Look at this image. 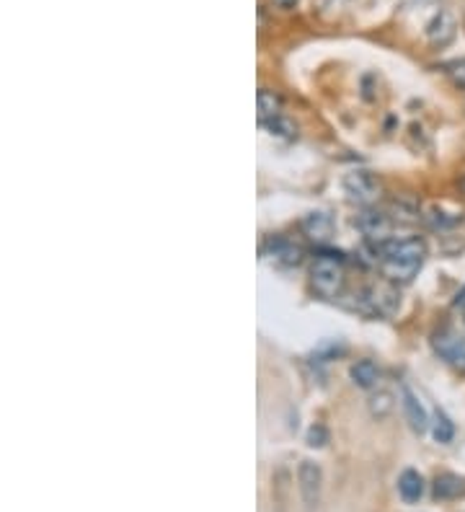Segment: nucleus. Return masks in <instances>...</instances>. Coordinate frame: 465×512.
<instances>
[{
  "label": "nucleus",
  "instance_id": "obj_1",
  "mask_svg": "<svg viewBox=\"0 0 465 512\" xmlns=\"http://www.w3.org/2000/svg\"><path fill=\"white\" fill-rule=\"evenodd\" d=\"M375 254H380L385 277L396 282H408V279L421 269L427 259V243L421 238H401V241H377Z\"/></svg>",
  "mask_w": 465,
  "mask_h": 512
},
{
  "label": "nucleus",
  "instance_id": "obj_2",
  "mask_svg": "<svg viewBox=\"0 0 465 512\" xmlns=\"http://www.w3.org/2000/svg\"><path fill=\"white\" fill-rule=\"evenodd\" d=\"M310 282H313L315 293L323 298H339L341 287H344V262L339 254H321L315 256L313 267H310Z\"/></svg>",
  "mask_w": 465,
  "mask_h": 512
},
{
  "label": "nucleus",
  "instance_id": "obj_3",
  "mask_svg": "<svg viewBox=\"0 0 465 512\" xmlns=\"http://www.w3.org/2000/svg\"><path fill=\"white\" fill-rule=\"evenodd\" d=\"M298 489H300L305 507H310V510L321 502L323 471L315 460H300V466H298Z\"/></svg>",
  "mask_w": 465,
  "mask_h": 512
},
{
  "label": "nucleus",
  "instance_id": "obj_4",
  "mask_svg": "<svg viewBox=\"0 0 465 512\" xmlns=\"http://www.w3.org/2000/svg\"><path fill=\"white\" fill-rule=\"evenodd\" d=\"M341 187H344V192L349 194V199H354V202L360 204L375 202L377 197H380V184H377L375 176L367 171L346 173L344 179H341Z\"/></svg>",
  "mask_w": 465,
  "mask_h": 512
},
{
  "label": "nucleus",
  "instance_id": "obj_5",
  "mask_svg": "<svg viewBox=\"0 0 465 512\" xmlns=\"http://www.w3.org/2000/svg\"><path fill=\"white\" fill-rule=\"evenodd\" d=\"M432 347H435V352L447 360L450 365L455 368L465 370V339L460 334H455L452 329H442V332H437L432 337Z\"/></svg>",
  "mask_w": 465,
  "mask_h": 512
},
{
  "label": "nucleus",
  "instance_id": "obj_6",
  "mask_svg": "<svg viewBox=\"0 0 465 512\" xmlns=\"http://www.w3.org/2000/svg\"><path fill=\"white\" fill-rule=\"evenodd\" d=\"M261 256L264 259H269L271 264H277V267H298L302 262V251L300 246H295L293 241H287V238H269V241L261 246Z\"/></svg>",
  "mask_w": 465,
  "mask_h": 512
},
{
  "label": "nucleus",
  "instance_id": "obj_7",
  "mask_svg": "<svg viewBox=\"0 0 465 512\" xmlns=\"http://www.w3.org/2000/svg\"><path fill=\"white\" fill-rule=\"evenodd\" d=\"M401 404H404V414H406V422L408 427L416 432V435H424L429 429V414L424 404L419 401V396L411 391V388H401Z\"/></svg>",
  "mask_w": 465,
  "mask_h": 512
},
{
  "label": "nucleus",
  "instance_id": "obj_8",
  "mask_svg": "<svg viewBox=\"0 0 465 512\" xmlns=\"http://www.w3.org/2000/svg\"><path fill=\"white\" fill-rule=\"evenodd\" d=\"M455 31H458V21L450 11H440V13L427 23V39L429 45L435 47H447L455 39Z\"/></svg>",
  "mask_w": 465,
  "mask_h": 512
},
{
  "label": "nucleus",
  "instance_id": "obj_9",
  "mask_svg": "<svg viewBox=\"0 0 465 512\" xmlns=\"http://www.w3.org/2000/svg\"><path fill=\"white\" fill-rule=\"evenodd\" d=\"M354 226L360 228L367 238H375V241H385L390 233V218L385 212H375V210L362 212V215H357Z\"/></svg>",
  "mask_w": 465,
  "mask_h": 512
},
{
  "label": "nucleus",
  "instance_id": "obj_10",
  "mask_svg": "<svg viewBox=\"0 0 465 512\" xmlns=\"http://www.w3.org/2000/svg\"><path fill=\"white\" fill-rule=\"evenodd\" d=\"M302 231H305L308 238L323 243L334 235V220H331L329 212H308V215L302 218Z\"/></svg>",
  "mask_w": 465,
  "mask_h": 512
},
{
  "label": "nucleus",
  "instance_id": "obj_11",
  "mask_svg": "<svg viewBox=\"0 0 465 512\" xmlns=\"http://www.w3.org/2000/svg\"><path fill=\"white\" fill-rule=\"evenodd\" d=\"M398 494L408 505L419 502L421 494H424V479H421V474H416L413 468H406L404 474L398 476Z\"/></svg>",
  "mask_w": 465,
  "mask_h": 512
},
{
  "label": "nucleus",
  "instance_id": "obj_12",
  "mask_svg": "<svg viewBox=\"0 0 465 512\" xmlns=\"http://www.w3.org/2000/svg\"><path fill=\"white\" fill-rule=\"evenodd\" d=\"M349 378L354 380V385L360 388H375L380 380V368L372 360H357L349 368Z\"/></svg>",
  "mask_w": 465,
  "mask_h": 512
},
{
  "label": "nucleus",
  "instance_id": "obj_13",
  "mask_svg": "<svg viewBox=\"0 0 465 512\" xmlns=\"http://www.w3.org/2000/svg\"><path fill=\"white\" fill-rule=\"evenodd\" d=\"M460 494H465V479H460V476H455V474L437 476V482H435L437 499H455V497H460Z\"/></svg>",
  "mask_w": 465,
  "mask_h": 512
},
{
  "label": "nucleus",
  "instance_id": "obj_14",
  "mask_svg": "<svg viewBox=\"0 0 465 512\" xmlns=\"http://www.w3.org/2000/svg\"><path fill=\"white\" fill-rule=\"evenodd\" d=\"M367 407H370V414L375 417V419H385V417L396 409V399H393V393L390 391L380 388V391H375L372 396H370Z\"/></svg>",
  "mask_w": 465,
  "mask_h": 512
},
{
  "label": "nucleus",
  "instance_id": "obj_15",
  "mask_svg": "<svg viewBox=\"0 0 465 512\" xmlns=\"http://www.w3.org/2000/svg\"><path fill=\"white\" fill-rule=\"evenodd\" d=\"M264 127L269 129L274 137H282V140H293L295 135H298V124H295L290 117H285V114H277V117H269V120L261 122Z\"/></svg>",
  "mask_w": 465,
  "mask_h": 512
},
{
  "label": "nucleus",
  "instance_id": "obj_16",
  "mask_svg": "<svg viewBox=\"0 0 465 512\" xmlns=\"http://www.w3.org/2000/svg\"><path fill=\"white\" fill-rule=\"evenodd\" d=\"M256 101H259V122L269 120V117H277L279 109H282V98H279L277 93H274V91H269V88L259 91Z\"/></svg>",
  "mask_w": 465,
  "mask_h": 512
},
{
  "label": "nucleus",
  "instance_id": "obj_17",
  "mask_svg": "<svg viewBox=\"0 0 465 512\" xmlns=\"http://www.w3.org/2000/svg\"><path fill=\"white\" fill-rule=\"evenodd\" d=\"M424 223L432 226L435 231H447V228H452L458 223V218H455V215H447V212L440 210V207H429V210L424 212Z\"/></svg>",
  "mask_w": 465,
  "mask_h": 512
},
{
  "label": "nucleus",
  "instance_id": "obj_18",
  "mask_svg": "<svg viewBox=\"0 0 465 512\" xmlns=\"http://www.w3.org/2000/svg\"><path fill=\"white\" fill-rule=\"evenodd\" d=\"M432 432H435L437 443L447 445V443H452V437H455V424H452L442 412H437V419H435V424H432Z\"/></svg>",
  "mask_w": 465,
  "mask_h": 512
},
{
  "label": "nucleus",
  "instance_id": "obj_19",
  "mask_svg": "<svg viewBox=\"0 0 465 512\" xmlns=\"http://www.w3.org/2000/svg\"><path fill=\"white\" fill-rule=\"evenodd\" d=\"M326 429L318 424V427H310V432H308V445L310 448H321V445H326Z\"/></svg>",
  "mask_w": 465,
  "mask_h": 512
},
{
  "label": "nucleus",
  "instance_id": "obj_20",
  "mask_svg": "<svg viewBox=\"0 0 465 512\" xmlns=\"http://www.w3.org/2000/svg\"><path fill=\"white\" fill-rule=\"evenodd\" d=\"M450 78L455 81L458 86H463L465 88V60L463 62H455V65H450Z\"/></svg>",
  "mask_w": 465,
  "mask_h": 512
},
{
  "label": "nucleus",
  "instance_id": "obj_21",
  "mask_svg": "<svg viewBox=\"0 0 465 512\" xmlns=\"http://www.w3.org/2000/svg\"><path fill=\"white\" fill-rule=\"evenodd\" d=\"M274 6H277V8H285V11H290V8L298 6V0H274Z\"/></svg>",
  "mask_w": 465,
  "mask_h": 512
},
{
  "label": "nucleus",
  "instance_id": "obj_22",
  "mask_svg": "<svg viewBox=\"0 0 465 512\" xmlns=\"http://www.w3.org/2000/svg\"><path fill=\"white\" fill-rule=\"evenodd\" d=\"M455 306H458V308H463V306H465V290L458 295V298H455Z\"/></svg>",
  "mask_w": 465,
  "mask_h": 512
},
{
  "label": "nucleus",
  "instance_id": "obj_23",
  "mask_svg": "<svg viewBox=\"0 0 465 512\" xmlns=\"http://www.w3.org/2000/svg\"><path fill=\"white\" fill-rule=\"evenodd\" d=\"M463 318H465V306H463Z\"/></svg>",
  "mask_w": 465,
  "mask_h": 512
},
{
  "label": "nucleus",
  "instance_id": "obj_24",
  "mask_svg": "<svg viewBox=\"0 0 465 512\" xmlns=\"http://www.w3.org/2000/svg\"><path fill=\"white\" fill-rule=\"evenodd\" d=\"M463 189H465V181H463Z\"/></svg>",
  "mask_w": 465,
  "mask_h": 512
}]
</instances>
